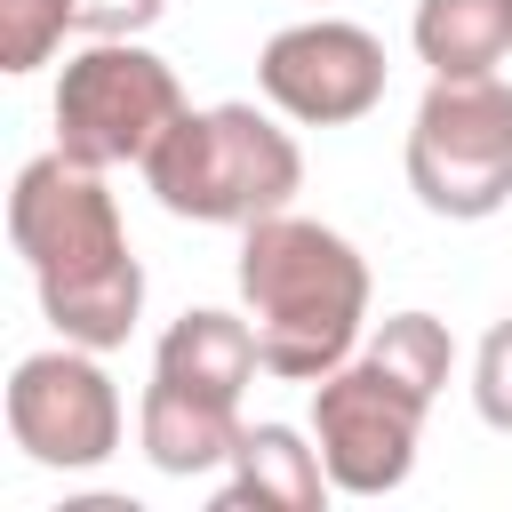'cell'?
Returning a JSON list of instances; mask_svg holds the SVG:
<instances>
[{
	"mask_svg": "<svg viewBox=\"0 0 512 512\" xmlns=\"http://www.w3.org/2000/svg\"><path fill=\"white\" fill-rule=\"evenodd\" d=\"M8 240L64 344H88V352L128 344L144 312V264L128 248L120 200L104 192V168H80L72 152L24 160L8 192Z\"/></svg>",
	"mask_w": 512,
	"mask_h": 512,
	"instance_id": "6da1fadb",
	"label": "cell"
},
{
	"mask_svg": "<svg viewBox=\"0 0 512 512\" xmlns=\"http://www.w3.org/2000/svg\"><path fill=\"white\" fill-rule=\"evenodd\" d=\"M240 312L264 344V368L288 384H320L360 352L368 328V264L344 232L312 216H256L240 224Z\"/></svg>",
	"mask_w": 512,
	"mask_h": 512,
	"instance_id": "7a4b0ae2",
	"label": "cell"
},
{
	"mask_svg": "<svg viewBox=\"0 0 512 512\" xmlns=\"http://www.w3.org/2000/svg\"><path fill=\"white\" fill-rule=\"evenodd\" d=\"M144 184L184 224H256L296 200L304 152L256 104H184L176 128L144 152Z\"/></svg>",
	"mask_w": 512,
	"mask_h": 512,
	"instance_id": "3957f363",
	"label": "cell"
},
{
	"mask_svg": "<svg viewBox=\"0 0 512 512\" xmlns=\"http://www.w3.org/2000/svg\"><path fill=\"white\" fill-rule=\"evenodd\" d=\"M408 192L448 216L480 224L512 200V80H432L408 120Z\"/></svg>",
	"mask_w": 512,
	"mask_h": 512,
	"instance_id": "277c9868",
	"label": "cell"
},
{
	"mask_svg": "<svg viewBox=\"0 0 512 512\" xmlns=\"http://www.w3.org/2000/svg\"><path fill=\"white\" fill-rule=\"evenodd\" d=\"M184 88L176 64H160L144 40H88L56 72V152L80 168H144V152L176 128Z\"/></svg>",
	"mask_w": 512,
	"mask_h": 512,
	"instance_id": "5b68a950",
	"label": "cell"
},
{
	"mask_svg": "<svg viewBox=\"0 0 512 512\" xmlns=\"http://www.w3.org/2000/svg\"><path fill=\"white\" fill-rule=\"evenodd\" d=\"M424 392H408L400 376H384L368 352L328 368L312 384V440L320 464L336 480V496H392L416 472V440H424Z\"/></svg>",
	"mask_w": 512,
	"mask_h": 512,
	"instance_id": "8992f818",
	"label": "cell"
},
{
	"mask_svg": "<svg viewBox=\"0 0 512 512\" xmlns=\"http://www.w3.org/2000/svg\"><path fill=\"white\" fill-rule=\"evenodd\" d=\"M120 384L104 376V352L56 344L24 352L8 376V440L48 472H96L120 448Z\"/></svg>",
	"mask_w": 512,
	"mask_h": 512,
	"instance_id": "52a82bcc",
	"label": "cell"
},
{
	"mask_svg": "<svg viewBox=\"0 0 512 512\" xmlns=\"http://www.w3.org/2000/svg\"><path fill=\"white\" fill-rule=\"evenodd\" d=\"M384 80H392L384 40L368 24H344V16H304V24L272 32L264 56H256L264 104L280 120H296V128H352V120H368L384 104Z\"/></svg>",
	"mask_w": 512,
	"mask_h": 512,
	"instance_id": "ba28073f",
	"label": "cell"
},
{
	"mask_svg": "<svg viewBox=\"0 0 512 512\" xmlns=\"http://www.w3.org/2000/svg\"><path fill=\"white\" fill-rule=\"evenodd\" d=\"M240 400H216V392H192L176 376H152L144 400H136V440L152 456V472L168 480H208L240 456Z\"/></svg>",
	"mask_w": 512,
	"mask_h": 512,
	"instance_id": "9c48e42d",
	"label": "cell"
},
{
	"mask_svg": "<svg viewBox=\"0 0 512 512\" xmlns=\"http://www.w3.org/2000/svg\"><path fill=\"white\" fill-rule=\"evenodd\" d=\"M336 496L328 464H320V440L296 432V424H248L240 432V456H232V480L216 488L224 512L240 504H264V512H320Z\"/></svg>",
	"mask_w": 512,
	"mask_h": 512,
	"instance_id": "30bf717a",
	"label": "cell"
},
{
	"mask_svg": "<svg viewBox=\"0 0 512 512\" xmlns=\"http://www.w3.org/2000/svg\"><path fill=\"white\" fill-rule=\"evenodd\" d=\"M256 368H264V344L248 328V312H216V304H192L152 344V376H176V384L216 392V400H240L256 384Z\"/></svg>",
	"mask_w": 512,
	"mask_h": 512,
	"instance_id": "8fae6325",
	"label": "cell"
},
{
	"mask_svg": "<svg viewBox=\"0 0 512 512\" xmlns=\"http://www.w3.org/2000/svg\"><path fill=\"white\" fill-rule=\"evenodd\" d=\"M408 40L432 80H480L512 56V0H416Z\"/></svg>",
	"mask_w": 512,
	"mask_h": 512,
	"instance_id": "7c38bea8",
	"label": "cell"
},
{
	"mask_svg": "<svg viewBox=\"0 0 512 512\" xmlns=\"http://www.w3.org/2000/svg\"><path fill=\"white\" fill-rule=\"evenodd\" d=\"M384 376H400L408 392H424V400H440V384H448V368H456V336H448V320H432V312H392V320H376V336L360 344Z\"/></svg>",
	"mask_w": 512,
	"mask_h": 512,
	"instance_id": "4fadbf2b",
	"label": "cell"
},
{
	"mask_svg": "<svg viewBox=\"0 0 512 512\" xmlns=\"http://www.w3.org/2000/svg\"><path fill=\"white\" fill-rule=\"evenodd\" d=\"M72 32V0H0V72H40Z\"/></svg>",
	"mask_w": 512,
	"mask_h": 512,
	"instance_id": "5bb4252c",
	"label": "cell"
},
{
	"mask_svg": "<svg viewBox=\"0 0 512 512\" xmlns=\"http://www.w3.org/2000/svg\"><path fill=\"white\" fill-rule=\"evenodd\" d=\"M472 408H480V424L488 432H512V312L480 336V352H472Z\"/></svg>",
	"mask_w": 512,
	"mask_h": 512,
	"instance_id": "9a60e30c",
	"label": "cell"
},
{
	"mask_svg": "<svg viewBox=\"0 0 512 512\" xmlns=\"http://www.w3.org/2000/svg\"><path fill=\"white\" fill-rule=\"evenodd\" d=\"M168 0H72V32L88 40H144Z\"/></svg>",
	"mask_w": 512,
	"mask_h": 512,
	"instance_id": "2e32d148",
	"label": "cell"
}]
</instances>
